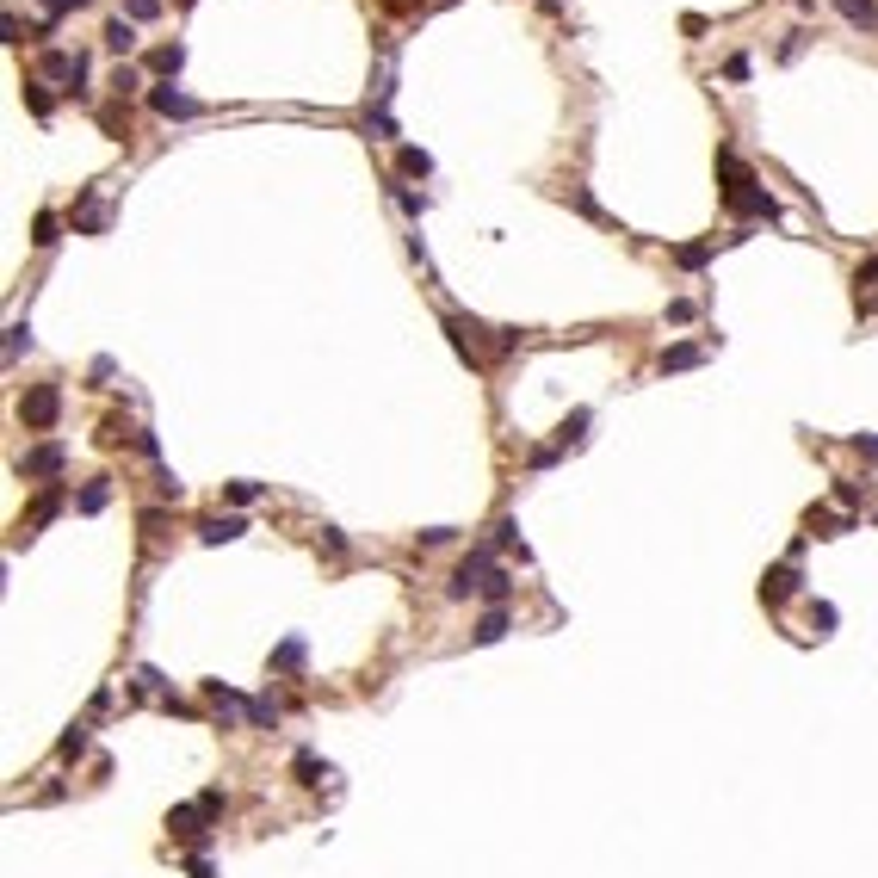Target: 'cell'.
I'll list each match as a JSON object with an SVG mask.
<instances>
[{
  "mask_svg": "<svg viewBox=\"0 0 878 878\" xmlns=\"http://www.w3.org/2000/svg\"><path fill=\"white\" fill-rule=\"evenodd\" d=\"M718 174H724V205L737 217H779V205L767 198V186L742 168L737 149H718Z\"/></svg>",
  "mask_w": 878,
  "mask_h": 878,
  "instance_id": "1",
  "label": "cell"
},
{
  "mask_svg": "<svg viewBox=\"0 0 878 878\" xmlns=\"http://www.w3.org/2000/svg\"><path fill=\"white\" fill-rule=\"evenodd\" d=\"M56 415H63V390H56V384H32V390H25V402H19V421H25V427L43 433V427H56Z\"/></svg>",
  "mask_w": 878,
  "mask_h": 878,
  "instance_id": "2",
  "label": "cell"
},
{
  "mask_svg": "<svg viewBox=\"0 0 878 878\" xmlns=\"http://www.w3.org/2000/svg\"><path fill=\"white\" fill-rule=\"evenodd\" d=\"M446 334H452V347L470 359V365H483L489 359V328L483 322H470V316H446Z\"/></svg>",
  "mask_w": 878,
  "mask_h": 878,
  "instance_id": "3",
  "label": "cell"
},
{
  "mask_svg": "<svg viewBox=\"0 0 878 878\" xmlns=\"http://www.w3.org/2000/svg\"><path fill=\"white\" fill-rule=\"evenodd\" d=\"M489 551H470V557L452 569V600H464V594H477V588H489Z\"/></svg>",
  "mask_w": 878,
  "mask_h": 878,
  "instance_id": "4",
  "label": "cell"
},
{
  "mask_svg": "<svg viewBox=\"0 0 878 878\" xmlns=\"http://www.w3.org/2000/svg\"><path fill=\"white\" fill-rule=\"evenodd\" d=\"M205 816H211V810H205V805H174V816H168V829H174L179 842H205V835H211V829H205Z\"/></svg>",
  "mask_w": 878,
  "mask_h": 878,
  "instance_id": "5",
  "label": "cell"
},
{
  "mask_svg": "<svg viewBox=\"0 0 878 878\" xmlns=\"http://www.w3.org/2000/svg\"><path fill=\"white\" fill-rule=\"evenodd\" d=\"M792 594H798V569H792V563H773L767 575H761V600L779 606V600H792Z\"/></svg>",
  "mask_w": 878,
  "mask_h": 878,
  "instance_id": "6",
  "label": "cell"
},
{
  "mask_svg": "<svg viewBox=\"0 0 878 878\" xmlns=\"http://www.w3.org/2000/svg\"><path fill=\"white\" fill-rule=\"evenodd\" d=\"M149 106L161 111V118H198V100L174 93V81H168V87H149Z\"/></svg>",
  "mask_w": 878,
  "mask_h": 878,
  "instance_id": "7",
  "label": "cell"
},
{
  "mask_svg": "<svg viewBox=\"0 0 878 878\" xmlns=\"http://www.w3.org/2000/svg\"><path fill=\"white\" fill-rule=\"evenodd\" d=\"M63 446H37V452H25L19 458V477H56V470H63Z\"/></svg>",
  "mask_w": 878,
  "mask_h": 878,
  "instance_id": "8",
  "label": "cell"
},
{
  "mask_svg": "<svg viewBox=\"0 0 878 878\" xmlns=\"http://www.w3.org/2000/svg\"><path fill=\"white\" fill-rule=\"evenodd\" d=\"M847 13V25H860V32H878V0H835Z\"/></svg>",
  "mask_w": 878,
  "mask_h": 878,
  "instance_id": "9",
  "label": "cell"
},
{
  "mask_svg": "<svg viewBox=\"0 0 878 878\" xmlns=\"http://www.w3.org/2000/svg\"><path fill=\"white\" fill-rule=\"evenodd\" d=\"M149 69H155V74H168V81H174V74L186 69V43H161V50L149 56Z\"/></svg>",
  "mask_w": 878,
  "mask_h": 878,
  "instance_id": "10",
  "label": "cell"
},
{
  "mask_svg": "<svg viewBox=\"0 0 878 878\" xmlns=\"http://www.w3.org/2000/svg\"><path fill=\"white\" fill-rule=\"evenodd\" d=\"M242 520H236V514H229V520H205V526H198V538H205V545H229V538H242Z\"/></svg>",
  "mask_w": 878,
  "mask_h": 878,
  "instance_id": "11",
  "label": "cell"
},
{
  "mask_svg": "<svg viewBox=\"0 0 878 878\" xmlns=\"http://www.w3.org/2000/svg\"><path fill=\"white\" fill-rule=\"evenodd\" d=\"M130 43H137V19H124V13H118V19L106 25V50H118V56H124Z\"/></svg>",
  "mask_w": 878,
  "mask_h": 878,
  "instance_id": "12",
  "label": "cell"
},
{
  "mask_svg": "<svg viewBox=\"0 0 878 878\" xmlns=\"http://www.w3.org/2000/svg\"><path fill=\"white\" fill-rule=\"evenodd\" d=\"M56 507H63V495H56V489H50V495H37V501H32V514L19 520V532H37L43 520H50V514H56Z\"/></svg>",
  "mask_w": 878,
  "mask_h": 878,
  "instance_id": "13",
  "label": "cell"
},
{
  "mask_svg": "<svg viewBox=\"0 0 878 878\" xmlns=\"http://www.w3.org/2000/svg\"><path fill=\"white\" fill-rule=\"evenodd\" d=\"M32 242H37V247H56V242H63V223H56L50 211H37V223H32Z\"/></svg>",
  "mask_w": 878,
  "mask_h": 878,
  "instance_id": "14",
  "label": "cell"
},
{
  "mask_svg": "<svg viewBox=\"0 0 878 878\" xmlns=\"http://www.w3.org/2000/svg\"><path fill=\"white\" fill-rule=\"evenodd\" d=\"M501 632H507V613H501V606H489V613L477 619V643H495Z\"/></svg>",
  "mask_w": 878,
  "mask_h": 878,
  "instance_id": "15",
  "label": "cell"
},
{
  "mask_svg": "<svg viewBox=\"0 0 878 878\" xmlns=\"http://www.w3.org/2000/svg\"><path fill=\"white\" fill-rule=\"evenodd\" d=\"M700 365V347H668L662 352V371H693Z\"/></svg>",
  "mask_w": 878,
  "mask_h": 878,
  "instance_id": "16",
  "label": "cell"
},
{
  "mask_svg": "<svg viewBox=\"0 0 878 878\" xmlns=\"http://www.w3.org/2000/svg\"><path fill=\"white\" fill-rule=\"evenodd\" d=\"M402 174H415V179H427V174H433V161H427V149H402Z\"/></svg>",
  "mask_w": 878,
  "mask_h": 878,
  "instance_id": "17",
  "label": "cell"
},
{
  "mask_svg": "<svg viewBox=\"0 0 878 878\" xmlns=\"http://www.w3.org/2000/svg\"><path fill=\"white\" fill-rule=\"evenodd\" d=\"M106 501H111V489H106V483H87V489H81V514H100Z\"/></svg>",
  "mask_w": 878,
  "mask_h": 878,
  "instance_id": "18",
  "label": "cell"
},
{
  "mask_svg": "<svg viewBox=\"0 0 878 878\" xmlns=\"http://www.w3.org/2000/svg\"><path fill=\"white\" fill-rule=\"evenodd\" d=\"M582 427H588V409H575V415L557 427V446H575V439H582Z\"/></svg>",
  "mask_w": 878,
  "mask_h": 878,
  "instance_id": "19",
  "label": "cell"
},
{
  "mask_svg": "<svg viewBox=\"0 0 878 878\" xmlns=\"http://www.w3.org/2000/svg\"><path fill=\"white\" fill-rule=\"evenodd\" d=\"M25 106H32V118H50V93H43V81H25Z\"/></svg>",
  "mask_w": 878,
  "mask_h": 878,
  "instance_id": "20",
  "label": "cell"
},
{
  "mask_svg": "<svg viewBox=\"0 0 878 878\" xmlns=\"http://www.w3.org/2000/svg\"><path fill=\"white\" fill-rule=\"evenodd\" d=\"M322 773H328V767H322L316 755L304 748V755H297V779H304V786H322Z\"/></svg>",
  "mask_w": 878,
  "mask_h": 878,
  "instance_id": "21",
  "label": "cell"
},
{
  "mask_svg": "<svg viewBox=\"0 0 878 878\" xmlns=\"http://www.w3.org/2000/svg\"><path fill=\"white\" fill-rule=\"evenodd\" d=\"M810 625H816V637H829V632H835V606L816 600V606H810Z\"/></svg>",
  "mask_w": 878,
  "mask_h": 878,
  "instance_id": "22",
  "label": "cell"
},
{
  "mask_svg": "<svg viewBox=\"0 0 878 878\" xmlns=\"http://www.w3.org/2000/svg\"><path fill=\"white\" fill-rule=\"evenodd\" d=\"M705 254H711V242H687L674 260H680V266H705Z\"/></svg>",
  "mask_w": 878,
  "mask_h": 878,
  "instance_id": "23",
  "label": "cell"
},
{
  "mask_svg": "<svg viewBox=\"0 0 878 878\" xmlns=\"http://www.w3.org/2000/svg\"><path fill=\"white\" fill-rule=\"evenodd\" d=\"M32 347V328H25V322H13V328H6V352H25Z\"/></svg>",
  "mask_w": 878,
  "mask_h": 878,
  "instance_id": "24",
  "label": "cell"
},
{
  "mask_svg": "<svg viewBox=\"0 0 878 878\" xmlns=\"http://www.w3.org/2000/svg\"><path fill=\"white\" fill-rule=\"evenodd\" d=\"M483 594H489V600H495V606H501V600L514 594V582H507V575H501V569H495V575H489V588H483Z\"/></svg>",
  "mask_w": 878,
  "mask_h": 878,
  "instance_id": "25",
  "label": "cell"
},
{
  "mask_svg": "<svg viewBox=\"0 0 878 878\" xmlns=\"http://www.w3.org/2000/svg\"><path fill=\"white\" fill-rule=\"evenodd\" d=\"M273 662H279V668H297V662H304V643H297V637H291V643H279V656H273Z\"/></svg>",
  "mask_w": 878,
  "mask_h": 878,
  "instance_id": "26",
  "label": "cell"
},
{
  "mask_svg": "<svg viewBox=\"0 0 878 878\" xmlns=\"http://www.w3.org/2000/svg\"><path fill=\"white\" fill-rule=\"evenodd\" d=\"M63 755H69V761H74V755H87V730H81V724H74L69 737H63Z\"/></svg>",
  "mask_w": 878,
  "mask_h": 878,
  "instance_id": "27",
  "label": "cell"
},
{
  "mask_svg": "<svg viewBox=\"0 0 878 878\" xmlns=\"http://www.w3.org/2000/svg\"><path fill=\"white\" fill-rule=\"evenodd\" d=\"M495 545H501V551H514V545H520V526H514V520H501V526H495Z\"/></svg>",
  "mask_w": 878,
  "mask_h": 878,
  "instance_id": "28",
  "label": "cell"
},
{
  "mask_svg": "<svg viewBox=\"0 0 878 878\" xmlns=\"http://www.w3.org/2000/svg\"><path fill=\"white\" fill-rule=\"evenodd\" d=\"M254 495H260V483H229V501H236V507H247Z\"/></svg>",
  "mask_w": 878,
  "mask_h": 878,
  "instance_id": "29",
  "label": "cell"
},
{
  "mask_svg": "<svg viewBox=\"0 0 878 878\" xmlns=\"http://www.w3.org/2000/svg\"><path fill=\"white\" fill-rule=\"evenodd\" d=\"M74 6H87V0H43V19H63V13H74Z\"/></svg>",
  "mask_w": 878,
  "mask_h": 878,
  "instance_id": "30",
  "label": "cell"
},
{
  "mask_svg": "<svg viewBox=\"0 0 878 878\" xmlns=\"http://www.w3.org/2000/svg\"><path fill=\"white\" fill-rule=\"evenodd\" d=\"M124 6H130V19H155L161 13V0H124Z\"/></svg>",
  "mask_w": 878,
  "mask_h": 878,
  "instance_id": "31",
  "label": "cell"
},
{
  "mask_svg": "<svg viewBox=\"0 0 878 878\" xmlns=\"http://www.w3.org/2000/svg\"><path fill=\"white\" fill-rule=\"evenodd\" d=\"M111 87H118V93H130V87H142V74L137 69H118V74H111Z\"/></svg>",
  "mask_w": 878,
  "mask_h": 878,
  "instance_id": "32",
  "label": "cell"
},
{
  "mask_svg": "<svg viewBox=\"0 0 878 878\" xmlns=\"http://www.w3.org/2000/svg\"><path fill=\"white\" fill-rule=\"evenodd\" d=\"M854 452H866L878 464V433H854Z\"/></svg>",
  "mask_w": 878,
  "mask_h": 878,
  "instance_id": "33",
  "label": "cell"
},
{
  "mask_svg": "<svg viewBox=\"0 0 878 878\" xmlns=\"http://www.w3.org/2000/svg\"><path fill=\"white\" fill-rule=\"evenodd\" d=\"M873 285H878V254H873V260H860V291H873Z\"/></svg>",
  "mask_w": 878,
  "mask_h": 878,
  "instance_id": "34",
  "label": "cell"
},
{
  "mask_svg": "<svg viewBox=\"0 0 878 878\" xmlns=\"http://www.w3.org/2000/svg\"><path fill=\"white\" fill-rule=\"evenodd\" d=\"M384 6H390V13H421L427 0H384Z\"/></svg>",
  "mask_w": 878,
  "mask_h": 878,
  "instance_id": "35",
  "label": "cell"
},
{
  "mask_svg": "<svg viewBox=\"0 0 878 878\" xmlns=\"http://www.w3.org/2000/svg\"><path fill=\"white\" fill-rule=\"evenodd\" d=\"M192 878H217V873H211V866H205V860H192Z\"/></svg>",
  "mask_w": 878,
  "mask_h": 878,
  "instance_id": "36",
  "label": "cell"
},
{
  "mask_svg": "<svg viewBox=\"0 0 878 878\" xmlns=\"http://www.w3.org/2000/svg\"><path fill=\"white\" fill-rule=\"evenodd\" d=\"M545 6H557V0H545Z\"/></svg>",
  "mask_w": 878,
  "mask_h": 878,
  "instance_id": "37",
  "label": "cell"
}]
</instances>
